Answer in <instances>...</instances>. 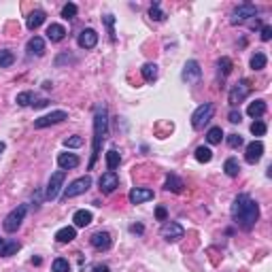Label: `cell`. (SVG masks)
<instances>
[{"instance_id": "1", "label": "cell", "mask_w": 272, "mask_h": 272, "mask_svg": "<svg viewBox=\"0 0 272 272\" xmlns=\"http://www.w3.org/2000/svg\"><path fill=\"white\" fill-rule=\"evenodd\" d=\"M232 221L243 232H251L260 219V204L255 202L249 193H238L232 202Z\"/></svg>"}, {"instance_id": "2", "label": "cell", "mask_w": 272, "mask_h": 272, "mask_svg": "<svg viewBox=\"0 0 272 272\" xmlns=\"http://www.w3.org/2000/svg\"><path fill=\"white\" fill-rule=\"evenodd\" d=\"M109 136V111L105 105H98L94 109V153H92V160H89V170L94 168L96 160H98V153H100V147L102 142L107 140Z\"/></svg>"}, {"instance_id": "3", "label": "cell", "mask_w": 272, "mask_h": 272, "mask_svg": "<svg viewBox=\"0 0 272 272\" xmlns=\"http://www.w3.org/2000/svg\"><path fill=\"white\" fill-rule=\"evenodd\" d=\"M26 213H28V204H19V206H15V209H13L9 215L4 217V221H2L4 232L13 234V232H17L19 228H22V223H24V219H26Z\"/></svg>"}, {"instance_id": "4", "label": "cell", "mask_w": 272, "mask_h": 272, "mask_svg": "<svg viewBox=\"0 0 272 272\" xmlns=\"http://www.w3.org/2000/svg\"><path fill=\"white\" fill-rule=\"evenodd\" d=\"M213 115H215V105H211V102L200 105L191 115V128L193 130H202V128L213 119Z\"/></svg>"}, {"instance_id": "5", "label": "cell", "mask_w": 272, "mask_h": 272, "mask_svg": "<svg viewBox=\"0 0 272 272\" xmlns=\"http://www.w3.org/2000/svg\"><path fill=\"white\" fill-rule=\"evenodd\" d=\"M251 89H253V85H251V81H249V79H241V81L236 83V85H232L230 94H228V102H230V107L234 109V107L241 105V102L251 94Z\"/></svg>"}, {"instance_id": "6", "label": "cell", "mask_w": 272, "mask_h": 272, "mask_svg": "<svg viewBox=\"0 0 272 272\" xmlns=\"http://www.w3.org/2000/svg\"><path fill=\"white\" fill-rule=\"evenodd\" d=\"M89 187H92V177H89V174H85V177H79V179H75L73 183L66 187V190H64L62 198H64V200L77 198V196H81V193H85Z\"/></svg>"}, {"instance_id": "7", "label": "cell", "mask_w": 272, "mask_h": 272, "mask_svg": "<svg viewBox=\"0 0 272 272\" xmlns=\"http://www.w3.org/2000/svg\"><path fill=\"white\" fill-rule=\"evenodd\" d=\"M255 15H257V6H255V4H251V2H245V4L236 6V9L232 11L230 24H232V26L245 24V22H249V19H253Z\"/></svg>"}, {"instance_id": "8", "label": "cell", "mask_w": 272, "mask_h": 272, "mask_svg": "<svg viewBox=\"0 0 272 272\" xmlns=\"http://www.w3.org/2000/svg\"><path fill=\"white\" fill-rule=\"evenodd\" d=\"M64 181H66V170H57L51 174L49 183H47V190H45V198L47 200H55L60 196L62 187H64Z\"/></svg>"}, {"instance_id": "9", "label": "cell", "mask_w": 272, "mask_h": 272, "mask_svg": "<svg viewBox=\"0 0 272 272\" xmlns=\"http://www.w3.org/2000/svg\"><path fill=\"white\" fill-rule=\"evenodd\" d=\"M160 234L166 243H179L181 238L185 236V230H183V225L177 223V221H166L164 225H162Z\"/></svg>"}, {"instance_id": "10", "label": "cell", "mask_w": 272, "mask_h": 272, "mask_svg": "<svg viewBox=\"0 0 272 272\" xmlns=\"http://www.w3.org/2000/svg\"><path fill=\"white\" fill-rule=\"evenodd\" d=\"M68 119V113L66 111H51L49 115H43L34 121V128L36 130H43V128H49V126H55V124H62V121Z\"/></svg>"}, {"instance_id": "11", "label": "cell", "mask_w": 272, "mask_h": 272, "mask_svg": "<svg viewBox=\"0 0 272 272\" xmlns=\"http://www.w3.org/2000/svg\"><path fill=\"white\" fill-rule=\"evenodd\" d=\"M200 77H202V68L196 60H187L185 66H183V73H181V79L185 83H198Z\"/></svg>"}, {"instance_id": "12", "label": "cell", "mask_w": 272, "mask_h": 272, "mask_svg": "<svg viewBox=\"0 0 272 272\" xmlns=\"http://www.w3.org/2000/svg\"><path fill=\"white\" fill-rule=\"evenodd\" d=\"M98 185H100V191L102 193H113L115 190L119 187V177H117V172H111V170H107L102 177L98 179Z\"/></svg>"}, {"instance_id": "13", "label": "cell", "mask_w": 272, "mask_h": 272, "mask_svg": "<svg viewBox=\"0 0 272 272\" xmlns=\"http://www.w3.org/2000/svg\"><path fill=\"white\" fill-rule=\"evenodd\" d=\"M77 43H79L81 49H94L96 45H98V32L94 28H85L79 32V36H77Z\"/></svg>"}, {"instance_id": "14", "label": "cell", "mask_w": 272, "mask_h": 272, "mask_svg": "<svg viewBox=\"0 0 272 272\" xmlns=\"http://www.w3.org/2000/svg\"><path fill=\"white\" fill-rule=\"evenodd\" d=\"M89 243H92V247L96 251H109L113 247V238L109 232H96V234H92V238H89Z\"/></svg>"}, {"instance_id": "15", "label": "cell", "mask_w": 272, "mask_h": 272, "mask_svg": "<svg viewBox=\"0 0 272 272\" xmlns=\"http://www.w3.org/2000/svg\"><path fill=\"white\" fill-rule=\"evenodd\" d=\"M264 155V142L262 140H253L247 145V151H245V162L247 164H257Z\"/></svg>"}, {"instance_id": "16", "label": "cell", "mask_w": 272, "mask_h": 272, "mask_svg": "<svg viewBox=\"0 0 272 272\" xmlns=\"http://www.w3.org/2000/svg\"><path fill=\"white\" fill-rule=\"evenodd\" d=\"M153 190H149V187H132L130 193H128V200H130L132 204H142V202H149V200H153Z\"/></svg>"}, {"instance_id": "17", "label": "cell", "mask_w": 272, "mask_h": 272, "mask_svg": "<svg viewBox=\"0 0 272 272\" xmlns=\"http://www.w3.org/2000/svg\"><path fill=\"white\" fill-rule=\"evenodd\" d=\"M81 164V160L77 158L75 153H60L57 155V166L62 168V170H73V168H77Z\"/></svg>"}, {"instance_id": "18", "label": "cell", "mask_w": 272, "mask_h": 272, "mask_svg": "<svg viewBox=\"0 0 272 272\" xmlns=\"http://www.w3.org/2000/svg\"><path fill=\"white\" fill-rule=\"evenodd\" d=\"M183 187H185V183H183V179L181 177H177L174 172H170L166 177V181H164V190L166 191H172V193H181L183 191Z\"/></svg>"}, {"instance_id": "19", "label": "cell", "mask_w": 272, "mask_h": 272, "mask_svg": "<svg viewBox=\"0 0 272 272\" xmlns=\"http://www.w3.org/2000/svg\"><path fill=\"white\" fill-rule=\"evenodd\" d=\"M26 51H28V55H36V57H41L45 54V41L41 36H32L28 45H26Z\"/></svg>"}, {"instance_id": "20", "label": "cell", "mask_w": 272, "mask_h": 272, "mask_svg": "<svg viewBox=\"0 0 272 272\" xmlns=\"http://www.w3.org/2000/svg\"><path fill=\"white\" fill-rule=\"evenodd\" d=\"M75 238H77V228H75V225H66V228H60L55 232V241L62 243V245L73 243Z\"/></svg>"}, {"instance_id": "21", "label": "cell", "mask_w": 272, "mask_h": 272, "mask_svg": "<svg viewBox=\"0 0 272 272\" xmlns=\"http://www.w3.org/2000/svg\"><path fill=\"white\" fill-rule=\"evenodd\" d=\"M45 17H47V15H45L43 9H34L28 17H26V26H28V30H36L38 26H43Z\"/></svg>"}, {"instance_id": "22", "label": "cell", "mask_w": 272, "mask_h": 272, "mask_svg": "<svg viewBox=\"0 0 272 272\" xmlns=\"http://www.w3.org/2000/svg\"><path fill=\"white\" fill-rule=\"evenodd\" d=\"M47 38H49L51 43L64 41V38H66V28H64V26H60V24H51L49 28H47Z\"/></svg>"}, {"instance_id": "23", "label": "cell", "mask_w": 272, "mask_h": 272, "mask_svg": "<svg viewBox=\"0 0 272 272\" xmlns=\"http://www.w3.org/2000/svg\"><path fill=\"white\" fill-rule=\"evenodd\" d=\"M268 111V105L264 100H255V102H251V105L247 107V115L249 117H253V119H260L262 115H266Z\"/></svg>"}, {"instance_id": "24", "label": "cell", "mask_w": 272, "mask_h": 272, "mask_svg": "<svg viewBox=\"0 0 272 272\" xmlns=\"http://www.w3.org/2000/svg\"><path fill=\"white\" fill-rule=\"evenodd\" d=\"M19 249H22V245L17 241H2V238H0V257H11V255H15Z\"/></svg>"}, {"instance_id": "25", "label": "cell", "mask_w": 272, "mask_h": 272, "mask_svg": "<svg viewBox=\"0 0 272 272\" xmlns=\"http://www.w3.org/2000/svg\"><path fill=\"white\" fill-rule=\"evenodd\" d=\"M73 223H75V228H87V225L92 223V213L85 209H79L73 215Z\"/></svg>"}, {"instance_id": "26", "label": "cell", "mask_w": 272, "mask_h": 272, "mask_svg": "<svg viewBox=\"0 0 272 272\" xmlns=\"http://www.w3.org/2000/svg\"><path fill=\"white\" fill-rule=\"evenodd\" d=\"M140 75H142V79H145L147 83H153L155 79H158V64H155V62H147V64H142Z\"/></svg>"}, {"instance_id": "27", "label": "cell", "mask_w": 272, "mask_h": 272, "mask_svg": "<svg viewBox=\"0 0 272 272\" xmlns=\"http://www.w3.org/2000/svg\"><path fill=\"white\" fill-rule=\"evenodd\" d=\"M119 164H121V155H119V151L117 149H109L107 151V168L111 172H115L119 168Z\"/></svg>"}, {"instance_id": "28", "label": "cell", "mask_w": 272, "mask_h": 272, "mask_svg": "<svg viewBox=\"0 0 272 272\" xmlns=\"http://www.w3.org/2000/svg\"><path fill=\"white\" fill-rule=\"evenodd\" d=\"M266 64H268V57L264 51H255L253 57H251V68L253 70H264L266 68Z\"/></svg>"}, {"instance_id": "29", "label": "cell", "mask_w": 272, "mask_h": 272, "mask_svg": "<svg viewBox=\"0 0 272 272\" xmlns=\"http://www.w3.org/2000/svg\"><path fill=\"white\" fill-rule=\"evenodd\" d=\"M223 170L228 177H238V172H241V164H238V160L236 158H228L225 160V164H223Z\"/></svg>"}, {"instance_id": "30", "label": "cell", "mask_w": 272, "mask_h": 272, "mask_svg": "<svg viewBox=\"0 0 272 272\" xmlns=\"http://www.w3.org/2000/svg\"><path fill=\"white\" fill-rule=\"evenodd\" d=\"M221 138H223V130L219 126L211 128V130L206 132V140H209V145H219V142H221Z\"/></svg>"}, {"instance_id": "31", "label": "cell", "mask_w": 272, "mask_h": 272, "mask_svg": "<svg viewBox=\"0 0 272 272\" xmlns=\"http://www.w3.org/2000/svg\"><path fill=\"white\" fill-rule=\"evenodd\" d=\"M193 155H196V160L200 162V164H209V162L213 160V151H211L209 147H204V145H202V147H198Z\"/></svg>"}, {"instance_id": "32", "label": "cell", "mask_w": 272, "mask_h": 272, "mask_svg": "<svg viewBox=\"0 0 272 272\" xmlns=\"http://www.w3.org/2000/svg\"><path fill=\"white\" fill-rule=\"evenodd\" d=\"M15 62V55H13L11 49H0V68H9Z\"/></svg>"}, {"instance_id": "33", "label": "cell", "mask_w": 272, "mask_h": 272, "mask_svg": "<svg viewBox=\"0 0 272 272\" xmlns=\"http://www.w3.org/2000/svg\"><path fill=\"white\" fill-rule=\"evenodd\" d=\"M51 272H70V264L64 257H55L54 264H51Z\"/></svg>"}, {"instance_id": "34", "label": "cell", "mask_w": 272, "mask_h": 272, "mask_svg": "<svg viewBox=\"0 0 272 272\" xmlns=\"http://www.w3.org/2000/svg\"><path fill=\"white\" fill-rule=\"evenodd\" d=\"M149 17H151L153 22H164V19H166V13L160 9V2L151 4V9H149Z\"/></svg>"}, {"instance_id": "35", "label": "cell", "mask_w": 272, "mask_h": 272, "mask_svg": "<svg viewBox=\"0 0 272 272\" xmlns=\"http://www.w3.org/2000/svg\"><path fill=\"white\" fill-rule=\"evenodd\" d=\"M217 66H219V73H221V77H228L230 73H232V68H234V64H232V60L230 57H221V60L217 62Z\"/></svg>"}, {"instance_id": "36", "label": "cell", "mask_w": 272, "mask_h": 272, "mask_svg": "<svg viewBox=\"0 0 272 272\" xmlns=\"http://www.w3.org/2000/svg\"><path fill=\"white\" fill-rule=\"evenodd\" d=\"M17 105H19V107H30V105H34V94H32V92H22V94H17Z\"/></svg>"}, {"instance_id": "37", "label": "cell", "mask_w": 272, "mask_h": 272, "mask_svg": "<svg viewBox=\"0 0 272 272\" xmlns=\"http://www.w3.org/2000/svg\"><path fill=\"white\" fill-rule=\"evenodd\" d=\"M266 130H268V126L264 124L262 119H255L253 124H251V134H253V136H264Z\"/></svg>"}, {"instance_id": "38", "label": "cell", "mask_w": 272, "mask_h": 272, "mask_svg": "<svg viewBox=\"0 0 272 272\" xmlns=\"http://www.w3.org/2000/svg\"><path fill=\"white\" fill-rule=\"evenodd\" d=\"M77 4L75 2H68V4H64L62 6V17L64 19H73V17H77Z\"/></svg>"}, {"instance_id": "39", "label": "cell", "mask_w": 272, "mask_h": 272, "mask_svg": "<svg viewBox=\"0 0 272 272\" xmlns=\"http://www.w3.org/2000/svg\"><path fill=\"white\" fill-rule=\"evenodd\" d=\"M64 147H68V149H77V147H83V138L79 134H75V136H70V138L64 140Z\"/></svg>"}, {"instance_id": "40", "label": "cell", "mask_w": 272, "mask_h": 272, "mask_svg": "<svg viewBox=\"0 0 272 272\" xmlns=\"http://www.w3.org/2000/svg\"><path fill=\"white\" fill-rule=\"evenodd\" d=\"M102 22L107 24L109 34H111V41L115 43V38H117V36H115V17H113V15H105V17H102Z\"/></svg>"}, {"instance_id": "41", "label": "cell", "mask_w": 272, "mask_h": 272, "mask_svg": "<svg viewBox=\"0 0 272 272\" xmlns=\"http://www.w3.org/2000/svg\"><path fill=\"white\" fill-rule=\"evenodd\" d=\"M225 140H228V145H230L232 149H238V147L243 145V136H241V134H230Z\"/></svg>"}, {"instance_id": "42", "label": "cell", "mask_w": 272, "mask_h": 272, "mask_svg": "<svg viewBox=\"0 0 272 272\" xmlns=\"http://www.w3.org/2000/svg\"><path fill=\"white\" fill-rule=\"evenodd\" d=\"M228 119L232 121V124H241V121H243V115H241V111H236V109H232V111L228 113Z\"/></svg>"}, {"instance_id": "43", "label": "cell", "mask_w": 272, "mask_h": 272, "mask_svg": "<svg viewBox=\"0 0 272 272\" xmlns=\"http://www.w3.org/2000/svg\"><path fill=\"white\" fill-rule=\"evenodd\" d=\"M260 34H262V41H264V43L270 41V38H272V28H270V26H262V32H260Z\"/></svg>"}, {"instance_id": "44", "label": "cell", "mask_w": 272, "mask_h": 272, "mask_svg": "<svg viewBox=\"0 0 272 272\" xmlns=\"http://www.w3.org/2000/svg\"><path fill=\"white\" fill-rule=\"evenodd\" d=\"M155 217H158L160 219V221H168V213H166V209H164V206H158V209H155Z\"/></svg>"}, {"instance_id": "45", "label": "cell", "mask_w": 272, "mask_h": 272, "mask_svg": "<svg viewBox=\"0 0 272 272\" xmlns=\"http://www.w3.org/2000/svg\"><path fill=\"white\" fill-rule=\"evenodd\" d=\"M92 272H111V268H109L107 264H96V266L92 268Z\"/></svg>"}, {"instance_id": "46", "label": "cell", "mask_w": 272, "mask_h": 272, "mask_svg": "<svg viewBox=\"0 0 272 272\" xmlns=\"http://www.w3.org/2000/svg\"><path fill=\"white\" fill-rule=\"evenodd\" d=\"M130 232H132V234H142V232H145V228H142L140 223L138 225H130Z\"/></svg>"}, {"instance_id": "47", "label": "cell", "mask_w": 272, "mask_h": 272, "mask_svg": "<svg viewBox=\"0 0 272 272\" xmlns=\"http://www.w3.org/2000/svg\"><path fill=\"white\" fill-rule=\"evenodd\" d=\"M32 107H36V109H41V107H47V100H38V102H34Z\"/></svg>"}, {"instance_id": "48", "label": "cell", "mask_w": 272, "mask_h": 272, "mask_svg": "<svg viewBox=\"0 0 272 272\" xmlns=\"http://www.w3.org/2000/svg\"><path fill=\"white\" fill-rule=\"evenodd\" d=\"M2 151H4V142H0V155H2Z\"/></svg>"}]
</instances>
